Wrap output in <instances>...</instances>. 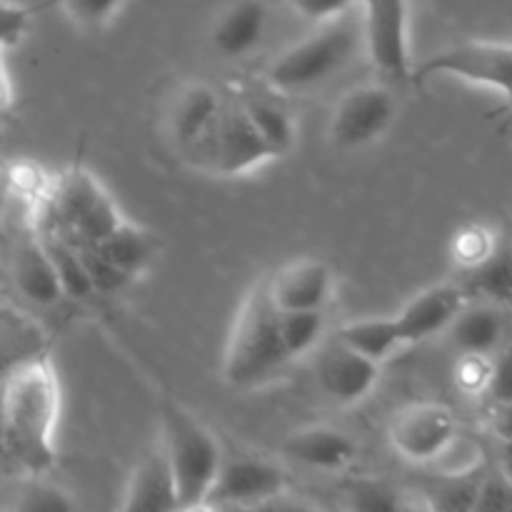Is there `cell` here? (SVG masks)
Returning <instances> with one entry per match:
<instances>
[{
    "instance_id": "obj_3",
    "label": "cell",
    "mask_w": 512,
    "mask_h": 512,
    "mask_svg": "<svg viewBox=\"0 0 512 512\" xmlns=\"http://www.w3.org/2000/svg\"><path fill=\"white\" fill-rule=\"evenodd\" d=\"M363 48L360 20L348 15L318 25L308 38L298 40L263 70V80L270 93L305 95L328 83L333 75L348 68L355 53Z\"/></svg>"
},
{
    "instance_id": "obj_47",
    "label": "cell",
    "mask_w": 512,
    "mask_h": 512,
    "mask_svg": "<svg viewBox=\"0 0 512 512\" xmlns=\"http://www.w3.org/2000/svg\"><path fill=\"white\" fill-rule=\"evenodd\" d=\"M510 512H512V510H510Z\"/></svg>"
},
{
    "instance_id": "obj_13",
    "label": "cell",
    "mask_w": 512,
    "mask_h": 512,
    "mask_svg": "<svg viewBox=\"0 0 512 512\" xmlns=\"http://www.w3.org/2000/svg\"><path fill=\"white\" fill-rule=\"evenodd\" d=\"M265 288L280 313L325 310L333 298L335 275L325 260L303 255L265 275Z\"/></svg>"
},
{
    "instance_id": "obj_18",
    "label": "cell",
    "mask_w": 512,
    "mask_h": 512,
    "mask_svg": "<svg viewBox=\"0 0 512 512\" xmlns=\"http://www.w3.org/2000/svg\"><path fill=\"white\" fill-rule=\"evenodd\" d=\"M10 280L23 300L38 308H50L65 298L58 273L38 230L23 235L10 255Z\"/></svg>"
},
{
    "instance_id": "obj_38",
    "label": "cell",
    "mask_w": 512,
    "mask_h": 512,
    "mask_svg": "<svg viewBox=\"0 0 512 512\" xmlns=\"http://www.w3.org/2000/svg\"><path fill=\"white\" fill-rule=\"evenodd\" d=\"M485 428L498 443H512V403L488 400L485 408Z\"/></svg>"
},
{
    "instance_id": "obj_28",
    "label": "cell",
    "mask_w": 512,
    "mask_h": 512,
    "mask_svg": "<svg viewBox=\"0 0 512 512\" xmlns=\"http://www.w3.org/2000/svg\"><path fill=\"white\" fill-rule=\"evenodd\" d=\"M53 178L48 175L38 163L33 160H18V163H10L5 168V173L0 175L5 185V193L8 198L20 200L28 210L33 213H45L50 203V193H53Z\"/></svg>"
},
{
    "instance_id": "obj_44",
    "label": "cell",
    "mask_w": 512,
    "mask_h": 512,
    "mask_svg": "<svg viewBox=\"0 0 512 512\" xmlns=\"http://www.w3.org/2000/svg\"><path fill=\"white\" fill-rule=\"evenodd\" d=\"M218 512H255L253 508H218Z\"/></svg>"
},
{
    "instance_id": "obj_24",
    "label": "cell",
    "mask_w": 512,
    "mask_h": 512,
    "mask_svg": "<svg viewBox=\"0 0 512 512\" xmlns=\"http://www.w3.org/2000/svg\"><path fill=\"white\" fill-rule=\"evenodd\" d=\"M463 275L465 280H460V285L468 298L488 300L512 313V235L503 238L498 250L483 265Z\"/></svg>"
},
{
    "instance_id": "obj_23",
    "label": "cell",
    "mask_w": 512,
    "mask_h": 512,
    "mask_svg": "<svg viewBox=\"0 0 512 512\" xmlns=\"http://www.w3.org/2000/svg\"><path fill=\"white\" fill-rule=\"evenodd\" d=\"M345 505L350 512H433L428 493L395 488L383 480H355L345 490Z\"/></svg>"
},
{
    "instance_id": "obj_8",
    "label": "cell",
    "mask_w": 512,
    "mask_h": 512,
    "mask_svg": "<svg viewBox=\"0 0 512 512\" xmlns=\"http://www.w3.org/2000/svg\"><path fill=\"white\" fill-rule=\"evenodd\" d=\"M363 50L383 83H410V5L408 0H358Z\"/></svg>"
},
{
    "instance_id": "obj_41",
    "label": "cell",
    "mask_w": 512,
    "mask_h": 512,
    "mask_svg": "<svg viewBox=\"0 0 512 512\" xmlns=\"http://www.w3.org/2000/svg\"><path fill=\"white\" fill-rule=\"evenodd\" d=\"M495 468L505 475L512 483V443H498V458H495Z\"/></svg>"
},
{
    "instance_id": "obj_31",
    "label": "cell",
    "mask_w": 512,
    "mask_h": 512,
    "mask_svg": "<svg viewBox=\"0 0 512 512\" xmlns=\"http://www.w3.org/2000/svg\"><path fill=\"white\" fill-rule=\"evenodd\" d=\"M128 0H60V8L73 25L83 30H103L123 13Z\"/></svg>"
},
{
    "instance_id": "obj_9",
    "label": "cell",
    "mask_w": 512,
    "mask_h": 512,
    "mask_svg": "<svg viewBox=\"0 0 512 512\" xmlns=\"http://www.w3.org/2000/svg\"><path fill=\"white\" fill-rule=\"evenodd\" d=\"M398 118V100L388 83H360L345 90L330 113V143L340 150H360L378 143Z\"/></svg>"
},
{
    "instance_id": "obj_39",
    "label": "cell",
    "mask_w": 512,
    "mask_h": 512,
    "mask_svg": "<svg viewBox=\"0 0 512 512\" xmlns=\"http://www.w3.org/2000/svg\"><path fill=\"white\" fill-rule=\"evenodd\" d=\"M253 510L255 512H320L315 505L305 503V500H300V498H293V495H288V493L278 495V498L268 500V503H263V505H255Z\"/></svg>"
},
{
    "instance_id": "obj_25",
    "label": "cell",
    "mask_w": 512,
    "mask_h": 512,
    "mask_svg": "<svg viewBox=\"0 0 512 512\" xmlns=\"http://www.w3.org/2000/svg\"><path fill=\"white\" fill-rule=\"evenodd\" d=\"M340 340H343L348 348L358 350L365 358L375 360V363L383 365L390 355H395V350L403 348V338H400L398 320L395 315H380V318H358L350 320V323L340 325L338 328Z\"/></svg>"
},
{
    "instance_id": "obj_11",
    "label": "cell",
    "mask_w": 512,
    "mask_h": 512,
    "mask_svg": "<svg viewBox=\"0 0 512 512\" xmlns=\"http://www.w3.org/2000/svg\"><path fill=\"white\" fill-rule=\"evenodd\" d=\"M288 493L283 468L263 455H225L205 503L215 508H255Z\"/></svg>"
},
{
    "instance_id": "obj_5",
    "label": "cell",
    "mask_w": 512,
    "mask_h": 512,
    "mask_svg": "<svg viewBox=\"0 0 512 512\" xmlns=\"http://www.w3.org/2000/svg\"><path fill=\"white\" fill-rule=\"evenodd\" d=\"M48 213L55 215V230L83 245L100 243L125 220L103 183L83 168L55 175Z\"/></svg>"
},
{
    "instance_id": "obj_12",
    "label": "cell",
    "mask_w": 512,
    "mask_h": 512,
    "mask_svg": "<svg viewBox=\"0 0 512 512\" xmlns=\"http://www.w3.org/2000/svg\"><path fill=\"white\" fill-rule=\"evenodd\" d=\"M315 378L320 390L338 405H355L370 395L380 380V363L348 348L338 335L320 340L315 358Z\"/></svg>"
},
{
    "instance_id": "obj_30",
    "label": "cell",
    "mask_w": 512,
    "mask_h": 512,
    "mask_svg": "<svg viewBox=\"0 0 512 512\" xmlns=\"http://www.w3.org/2000/svg\"><path fill=\"white\" fill-rule=\"evenodd\" d=\"M325 335V310L280 313V338L290 360L313 353Z\"/></svg>"
},
{
    "instance_id": "obj_14",
    "label": "cell",
    "mask_w": 512,
    "mask_h": 512,
    "mask_svg": "<svg viewBox=\"0 0 512 512\" xmlns=\"http://www.w3.org/2000/svg\"><path fill=\"white\" fill-rule=\"evenodd\" d=\"M225 108V98L203 80L183 85L168 110V135L185 160L205 143Z\"/></svg>"
},
{
    "instance_id": "obj_27",
    "label": "cell",
    "mask_w": 512,
    "mask_h": 512,
    "mask_svg": "<svg viewBox=\"0 0 512 512\" xmlns=\"http://www.w3.org/2000/svg\"><path fill=\"white\" fill-rule=\"evenodd\" d=\"M5 512H78L75 498L53 480L40 475H28L10 493Z\"/></svg>"
},
{
    "instance_id": "obj_15",
    "label": "cell",
    "mask_w": 512,
    "mask_h": 512,
    "mask_svg": "<svg viewBox=\"0 0 512 512\" xmlns=\"http://www.w3.org/2000/svg\"><path fill=\"white\" fill-rule=\"evenodd\" d=\"M468 303V293L460 283H438L420 290L398 315V330L405 345L423 343L433 335L445 333L460 308Z\"/></svg>"
},
{
    "instance_id": "obj_1",
    "label": "cell",
    "mask_w": 512,
    "mask_h": 512,
    "mask_svg": "<svg viewBox=\"0 0 512 512\" xmlns=\"http://www.w3.org/2000/svg\"><path fill=\"white\" fill-rule=\"evenodd\" d=\"M60 410L63 390L48 355L33 353L5 370L0 378V450L25 475H45L53 468Z\"/></svg>"
},
{
    "instance_id": "obj_42",
    "label": "cell",
    "mask_w": 512,
    "mask_h": 512,
    "mask_svg": "<svg viewBox=\"0 0 512 512\" xmlns=\"http://www.w3.org/2000/svg\"><path fill=\"white\" fill-rule=\"evenodd\" d=\"M175 512H218V508L210 503H200V505H190V508H178Z\"/></svg>"
},
{
    "instance_id": "obj_36",
    "label": "cell",
    "mask_w": 512,
    "mask_h": 512,
    "mask_svg": "<svg viewBox=\"0 0 512 512\" xmlns=\"http://www.w3.org/2000/svg\"><path fill=\"white\" fill-rule=\"evenodd\" d=\"M290 10L315 25L330 23L358 8V0H288Z\"/></svg>"
},
{
    "instance_id": "obj_10",
    "label": "cell",
    "mask_w": 512,
    "mask_h": 512,
    "mask_svg": "<svg viewBox=\"0 0 512 512\" xmlns=\"http://www.w3.org/2000/svg\"><path fill=\"white\" fill-rule=\"evenodd\" d=\"M460 435L458 418L443 403H410L393 413L388 440L395 453L415 465H433Z\"/></svg>"
},
{
    "instance_id": "obj_37",
    "label": "cell",
    "mask_w": 512,
    "mask_h": 512,
    "mask_svg": "<svg viewBox=\"0 0 512 512\" xmlns=\"http://www.w3.org/2000/svg\"><path fill=\"white\" fill-rule=\"evenodd\" d=\"M485 398L495 400V403H512V335L493 355V373H490Z\"/></svg>"
},
{
    "instance_id": "obj_34",
    "label": "cell",
    "mask_w": 512,
    "mask_h": 512,
    "mask_svg": "<svg viewBox=\"0 0 512 512\" xmlns=\"http://www.w3.org/2000/svg\"><path fill=\"white\" fill-rule=\"evenodd\" d=\"M512 510V483L498 468L485 470L475 495L473 512H510Z\"/></svg>"
},
{
    "instance_id": "obj_45",
    "label": "cell",
    "mask_w": 512,
    "mask_h": 512,
    "mask_svg": "<svg viewBox=\"0 0 512 512\" xmlns=\"http://www.w3.org/2000/svg\"><path fill=\"white\" fill-rule=\"evenodd\" d=\"M0 325H3V315H0Z\"/></svg>"
},
{
    "instance_id": "obj_21",
    "label": "cell",
    "mask_w": 512,
    "mask_h": 512,
    "mask_svg": "<svg viewBox=\"0 0 512 512\" xmlns=\"http://www.w3.org/2000/svg\"><path fill=\"white\" fill-rule=\"evenodd\" d=\"M235 100L255 128V133L260 135V140L268 145L270 153L275 158L290 155V150L295 148V140H298V123L290 115V110L280 105L273 95L248 93Z\"/></svg>"
},
{
    "instance_id": "obj_40",
    "label": "cell",
    "mask_w": 512,
    "mask_h": 512,
    "mask_svg": "<svg viewBox=\"0 0 512 512\" xmlns=\"http://www.w3.org/2000/svg\"><path fill=\"white\" fill-rule=\"evenodd\" d=\"M15 103V83L8 68V53L0 50V115L8 113Z\"/></svg>"
},
{
    "instance_id": "obj_22",
    "label": "cell",
    "mask_w": 512,
    "mask_h": 512,
    "mask_svg": "<svg viewBox=\"0 0 512 512\" xmlns=\"http://www.w3.org/2000/svg\"><path fill=\"white\" fill-rule=\"evenodd\" d=\"M93 248L133 280L138 278V275H143L145 270L153 265L155 255H158L155 235L148 233L145 228H140V225L130 223L128 218H125L113 233L105 235L100 243H95Z\"/></svg>"
},
{
    "instance_id": "obj_35",
    "label": "cell",
    "mask_w": 512,
    "mask_h": 512,
    "mask_svg": "<svg viewBox=\"0 0 512 512\" xmlns=\"http://www.w3.org/2000/svg\"><path fill=\"white\" fill-rule=\"evenodd\" d=\"M33 25V10L18 0H0V50L18 48Z\"/></svg>"
},
{
    "instance_id": "obj_16",
    "label": "cell",
    "mask_w": 512,
    "mask_h": 512,
    "mask_svg": "<svg viewBox=\"0 0 512 512\" xmlns=\"http://www.w3.org/2000/svg\"><path fill=\"white\" fill-rule=\"evenodd\" d=\"M268 20L270 13L265 0H233L215 15L210 25V48L223 60L248 58L263 43Z\"/></svg>"
},
{
    "instance_id": "obj_32",
    "label": "cell",
    "mask_w": 512,
    "mask_h": 512,
    "mask_svg": "<svg viewBox=\"0 0 512 512\" xmlns=\"http://www.w3.org/2000/svg\"><path fill=\"white\" fill-rule=\"evenodd\" d=\"M75 248H78V255H80V260H83V268H85V273H88L95 295L98 293H105V295L120 293V290H125L130 283H133V278H128L123 270H118L113 263H110V260H105L103 255L93 248V245L75 243Z\"/></svg>"
},
{
    "instance_id": "obj_29",
    "label": "cell",
    "mask_w": 512,
    "mask_h": 512,
    "mask_svg": "<svg viewBox=\"0 0 512 512\" xmlns=\"http://www.w3.org/2000/svg\"><path fill=\"white\" fill-rule=\"evenodd\" d=\"M503 243V235L488 223H465L460 225L453 233L450 240V255H453V263L458 265L463 273H470L478 265H483L490 255L498 250V245Z\"/></svg>"
},
{
    "instance_id": "obj_26",
    "label": "cell",
    "mask_w": 512,
    "mask_h": 512,
    "mask_svg": "<svg viewBox=\"0 0 512 512\" xmlns=\"http://www.w3.org/2000/svg\"><path fill=\"white\" fill-rule=\"evenodd\" d=\"M40 238H43L45 250H48L50 260H53V268L55 273H58L60 288H63L65 298H73V300L93 298L95 290L93 285H90V278L88 273H85L83 260H80L78 248H75L73 240L55 228L40 233Z\"/></svg>"
},
{
    "instance_id": "obj_2",
    "label": "cell",
    "mask_w": 512,
    "mask_h": 512,
    "mask_svg": "<svg viewBox=\"0 0 512 512\" xmlns=\"http://www.w3.org/2000/svg\"><path fill=\"white\" fill-rule=\"evenodd\" d=\"M290 363L280 338V310L270 300L265 278L245 293L223 355V380L230 388L263 385Z\"/></svg>"
},
{
    "instance_id": "obj_20",
    "label": "cell",
    "mask_w": 512,
    "mask_h": 512,
    "mask_svg": "<svg viewBox=\"0 0 512 512\" xmlns=\"http://www.w3.org/2000/svg\"><path fill=\"white\" fill-rule=\"evenodd\" d=\"M178 508L173 475L158 440L155 448H150L130 473L120 512H175Z\"/></svg>"
},
{
    "instance_id": "obj_43",
    "label": "cell",
    "mask_w": 512,
    "mask_h": 512,
    "mask_svg": "<svg viewBox=\"0 0 512 512\" xmlns=\"http://www.w3.org/2000/svg\"><path fill=\"white\" fill-rule=\"evenodd\" d=\"M5 208H8V193H5V185L3 180H0V218H3Z\"/></svg>"
},
{
    "instance_id": "obj_17",
    "label": "cell",
    "mask_w": 512,
    "mask_h": 512,
    "mask_svg": "<svg viewBox=\"0 0 512 512\" xmlns=\"http://www.w3.org/2000/svg\"><path fill=\"white\" fill-rule=\"evenodd\" d=\"M458 355H490L493 358L512 335V313L488 300L468 298L450 328L445 330Z\"/></svg>"
},
{
    "instance_id": "obj_46",
    "label": "cell",
    "mask_w": 512,
    "mask_h": 512,
    "mask_svg": "<svg viewBox=\"0 0 512 512\" xmlns=\"http://www.w3.org/2000/svg\"><path fill=\"white\" fill-rule=\"evenodd\" d=\"M0 512H5V510H3V508H0Z\"/></svg>"
},
{
    "instance_id": "obj_6",
    "label": "cell",
    "mask_w": 512,
    "mask_h": 512,
    "mask_svg": "<svg viewBox=\"0 0 512 512\" xmlns=\"http://www.w3.org/2000/svg\"><path fill=\"white\" fill-rule=\"evenodd\" d=\"M275 158L268 145L260 140L250 120L240 110L238 100H225L218 123L210 130L205 143L188 158L193 168L203 170L218 178H238L248 175L263 165L273 163Z\"/></svg>"
},
{
    "instance_id": "obj_4",
    "label": "cell",
    "mask_w": 512,
    "mask_h": 512,
    "mask_svg": "<svg viewBox=\"0 0 512 512\" xmlns=\"http://www.w3.org/2000/svg\"><path fill=\"white\" fill-rule=\"evenodd\" d=\"M160 445L168 458L180 508L205 503L225 458L213 430L180 403L165 400L160 405Z\"/></svg>"
},
{
    "instance_id": "obj_7",
    "label": "cell",
    "mask_w": 512,
    "mask_h": 512,
    "mask_svg": "<svg viewBox=\"0 0 512 512\" xmlns=\"http://www.w3.org/2000/svg\"><path fill=\"white\" fill-rule=\"evenodd\" d=\"M435 75H453L475 85H488L505 98L503 113L512 123V45L490 43V40H465L438 50L415 65L410 83L420 85Z\"/></svg>"
},
{
    "instance_id": "obj_33",
    "label": "cell",
    "mask_w": 512,
    "mask_h": 512,
    "mask_svg": "<svg viewBox=\"0 0 512 512\" xmlns=\"http://www.w3.org/2000/svg\"><path fill=\"white\" fill-rule=\"evenodd\" d=\"M490 373H493V358L490 355H460L453 375L460 393L473 395V398H485L488 395Z\"/></svg>"
},
{
    "instance_id": "obj_19",
    "label": "cell",
    "mask_w": 512,
    "mask_h": 512,
    "mask_svg": "<svg viewBox=\"0 0 512 512\" xmlns=\"http://www.w3.org/2000/svg\"><path fill=\"white\" fill-rule=\"evenodd\" d=\"M283 455L320 473H345L358 460L360 448L348 433L330 425H310L283 440Z\"/></svg>"
}]
</instances>
